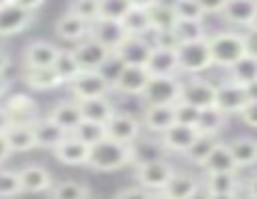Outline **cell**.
Here are the masks:
<instances>
[{"label":"cell","instance_id":"6da1fadb","mask_svg":"<svg viewBox=\"0 0 257 199\" xmlns=\"http://www.w3.org/2000/svg\"><path fill=\"white\" fill-rule=\"evenodd\" d=\"M135 162V144H125V142H115L110 137H105L102 142L90 147V157H87V167L97 170V172H115L125 164Z\"/></svg>","mask_w":257,"mask_h":199},{"label":"cell","instance_id":"7a4b0ae2","mask_svg":"<svg viewBox=\"0 0 257 199\" xmlns=\"http://www.w3.org/2000/svg\"><path fill=\"white\" fill-rule=\"evenodd\" d=\"M207 42H210V52H212L215 65L225 68V70H230L237 60H242L247 55V38L240 32H232V30L207 35Z\"/></svg>","mask_w":257,"mask_h":199},{"label":"cell","instance_id":"3957f363","mask_svg":"<svg viewBox=\"0 0 257 199\" xmlns=\"http://www.w3.org/2000/svg\"><path fill=\"white\" fill-rule=\"evenodd\" d=\"M177 58H180V70L187 75H200V72H207L210 68H215L207 38L177 45Z\"/></svg>","mask_w":257,"mask_h":199},{"label":"cell","instance_id":"277c9868","mask_svg":"<svg viewBox=\"0 0 257 199\" xmlns=\"http://www.w3.org/2000/svg\"><path fill=\"white\" fill-rule=\"evenodd\" d=\"M172 174H175V167L170 162H165L163 157L160 160H150V162H138V170H135L138 184L150 190V192H163Z\"/></svg>","mask_w":257,"mask_h":199},{"label":"cell","instance_id":"5b68a950","mask_svg":"<svg viewBox=\"0 0 257 199\" xmlns=\"http://www.w3.org/2000/svg\"><path fill=\"white\" fill-rule=\"evenodd\" d=\"M180 98H182V80H177V75L150 78L143 92L145 104H177Z\"/></svg>","mask_w":257,"mask_h":199},{"label":"cell","instance_id":"8992f818","mask_svg":"<svg viewBox=\"0 0 257 199\" xmlns=\"http://www.w3.org/2000/svg\"><path fill=\"white\" fill-rule=\"evenodd\" d=\"M105 134L115 142H125V144H135L143 134V122L127 112H115L107 124H105Z\"/></svg>","mask_w":257,"mask_h":199},{"label":"cell","instance_id":"52a82bcc","mask_svg":"<svg viewBox=\"0 0 257 199\" xmlns=\"http://www.w3.org/2000/svg\"><path fill=\"white\" fill-rule=\"evenodd\" d=\"M148 72L153 78H163V75H177L180 72V58H177V45L175 42H158L150 52L148 60Z\"/></svg>","mask_w":257,"mask_h":199},{"label":"cell","instance_id":"ba28073f","mask_svg":"<svg viewBox=\"0 0 257 199\" xmlns=\"http://www.w3.org/2000/svg\"><path fill=\"white\" fill-rule=\"evenodd\" d=\"M182 102L197 107V110H207V107H217V85L200 80V78H190L182 82Z\"/></svg>","mask_w":257,"mask_h":199},{"label":"cell","instance_id":"9c48e42d","mask_svg":"<svg viewBox=\"0 0 257 199\" xmlns=\"http://www.w3.org/2000/svg\"><path fill=\"white\" fill-rule=\"evenodd\" d=\"M112 90V85L97 72V70H83L73 82H70V92L75 100H90V98H105Z\"/></svg>","mask_w":257,"mask_h":199},{"label":"cell","instance_id":"30bf717a","mask_svg":"<svg viewBox=\"0 0 257 199\" xmlns=\"http://www.w3.org/2000/svg\"><path fill=\"white\" fill-rule=\"evenodd\" d=\"M150 78H153V75L148 72L145 65H125L122 72H120V78L115 80L112 90L120 92V95H140V98H143V92H145Z\"/></svg>","mask_w":257,"mask_h":199},{"label":"cell","instance_id":"8fae6325","mask_svg":"<svg viewBox=\"0 0 257 199\" xmlns=\"http://www.w3.org/2000/svg\"><path fill=\"white\" fill-rule=\"evenodd\" d=\"M90 38H95L100 45H105L110 52H117V48L125 42L127 32L122 28L120 20H102L97 18L92 25H90Z\"/></svg>","mask_w":257,"mask_h":199},{"label":"cell","instance_id":"7c38bea8","mask_svg":"<svg viewBox=\"0 0 257 199\" xmlns=\"http://www.w3.org/2000/svg\"><path fill=\"white\" fill-rule=\"evenodd\" d=\"M163 140V147L168 150V152H177V154H185L192 144H195V140L200 137V130L195 127V124H180V122H175L168 132H163L160 134Z\"/></svg>","mask_w":257,"mask_h":199},{"label":"cell","instance_id":"4fadbf2b","mask_svg":"<svg viewBox=\"0 0 257 199\" xmlns=\"http://www.w3.org/2000/svg\"><path fill=\"white\" fill-rule=\"evenodd\" d=\"M55 160L60 164H68V167H80L87 164V157H90V144H85L83 140H78L75 134H68L55 150H53Z\"/></svg>","mask_w":257,"mask_h":199},{"label":"cell","instance_id":"5bb4252c","mask_svg":"<svg viewBox=\"0 0 257 199\" xmlns=\"http://www.w3.org/2000/svg\"><path fill=\"white\" fill-rule=\"evenodd\" d=\"M33 25V12L15 5V2H8L0 8V35H18L23 30H28Z\"/></svg>","mask_w":257,"mask_h":199},{"label":"cell","instance_id":"9a60e30c","mask_svg":"<svg viewBox=\"0 0 257 199\" xmlns=\"http://www.w3.org/2000/svg\"><path fill=\"white\" fill-rule=\"evenodd\" d=\"M177 122L175 117V104H145L143 112V127L153 134L168 132L172 124Z\"/></svg>","mask_w":257,"mask_h":199},{"label":"cell","instance_id":"2e32d148","mask_svg":"<svg viewBox=\"0 0 257 199\" xmlns=\"http://www.w3.org/2000/svg\"><path fill=\"white\" fill-rule=\"evenodd\" d=\"M60 55V48L45 40H33L23 50V65L25 68H53L55 58Z\"/></svg>","mask_w":257,"mask_h":199},{"label":"cell","instance_id":"e0dca14e","mask_svg":"<svg viewBox=\"0 0 257 199\" xmlns=\"http://www.w3.org/2000/svg\"><path fill=\"white\" fill-rule=\"evenodd\" d=\"M247 102H250V100L245 95V88H242V85H237V82H232V80L217 85V107H220L225 114H240Z\"/></svg>","mask_w":257,"mask_h":199},{"label":"cell","instance_id":"ac0fdd59","mask_svg":"<svg viewBox=\"0 0 257 199\" xmlns=\"http://www.w3.org/2000/svg\"><path fill=\"white\" fill-rule=\"evenodd\" d=\"M73 55L78 58V62H80L83 70H100L102 62L107 60L110 50L105 45H100L95 38H85V40L78 42V48L73 50Z\"/></svg>","mask_w":257,"mask_h":199},{"label":"cell","instance_id":"d6986e66","mask_svg":"<svg viewBox=\"0 0 257 199\" xmlns=\"http://www.w3.org/2000/svg\"><path fill=\"white\" fill-rule=\"evenodd\" d=\"M20 184H23V192L28 194H40V192H50L53 190V174L43 167V164H28L23 167L20 172Z\"/></svg>","mask_w":257,"mask_h":199},{"label":"cell","instance_id":"ffe728a7","mask_svg":"<svg viewBox=\"0 0 257 199\" xmlns=\"http://www.w3.org/2000/svg\"><path fill=\"white\" fill-rule=\"evenodd\" d=\"M90 25H92V22H87L80 15H75V12L68 10V12L55 22V35H58L60 40H65V42H80V40L90 38Z\"/></svg>","mask_w":257,"mask_h":199},{"label":"cell","instance_id":"44dd1931","mask_svg":"<svg viewBox=\"0 0 257 199\" xmlns=\"http://www.w3.org/2000/svg\"><path fill=\"white\" fill-rule=\"evenodd\" d=\"M55 124H60L68 134L70 132H75L78 130V124L83 122V110H80V102L73 98V100H63V102H58L53 110H50V114H48Z\"/></svg>","mask_w":257,"mask_h":199},{"label":"cell","instance_id":"7402d4cb","mask_svg":"<svg viewBox=\"0 0 257 199\" xmlns=\"http://www.w3.org/2000/svg\"><path fill=\"white\" fill-rule=\"evenodd\" d=\"M5 112L10 117V122H35L38 120V104L35 100L25 92H15L5 100Z\"/></svg>","mask_w":257,"mask_h":199},{"label":"cell","instance_id":"603a6c76","mask_svg":"<svg viewBox=\"0 0 257 199\" xmlns=\"http://www.w3.org/2000/svg\"><path fill=\"white\" fill-rule=\"evenodd\" d=\"M222 15L232 25L252 28L257 20V0H227V5L222 8Z\"/></svg>","mask_w":257,"mask_h":199},{"label":"cell","instance_id":"cb8c5ba5","mask_svg":"<svg viewBox=\"0 0 257 199\" xmlns=\"http://www.w3.org/2000/svg\"><path fill=\"white\" fill-rule=\"evenodd\" d=\"M153 48H155V45H150L145 38L127 35V38H125V42L117 48V55L122 58V62H125V65H148Z\"/></svg>","mask_w":257,"mask_h":199},{"label":"cell","instance_id":"d4e9b609","mask_svg":"<svg viewBox=\"0 0 257 199\" xmlns=\"http://www.w3.org/2000/svg\"><path fill=\"white\" fill-rule=\"evenodd\" d=\"M5 140H8L10 152H30L38 147L33 122H13L5 132Z\"/></svg>","mask_w":257,"mask_h":199},{"label":"cell","instance_id":"484cf974","mask_svg":"<svg viewBox=\"0 0 257 199\" xmlns=\"http://www.w3.org/2000/svg\"><path fill=\"white\" fill-rule=\"evenodd\" d=\"M33 130H35L38 147H43V150H55V147L68 137V132H65L60 124H55L50 117H38V120L33 122Z\"/></svg>","mask_w":257,"mask_h":199},{"label":"cell","instance_id":"4316f807","mask_svg":"<svg viewBox=\"0 0 257 199\" xmlns=\"http://www.w3.org/2000/svg\"><path fill=\"white\" fill-rule=\"evenodd\" d=\"M23 80L30 90H40V92H50L63 85V80L58 78V72L53 68H25Z\"/></svg>","mask_w":257,"mask_h":199},{"label":"cell","instance_id":"83f0119b","mask_svg":"<svg viewBox=\"0 0 257 199\" xmlns=\"http://www.w3.org/2000/svg\"><path fill=\"white\" fill-rule=\"evenodd\" d=\"M202 170H205V174H217V172H237L240 167H237V162L232 157L230 144L227 142H220L210 152V157L202 162Z\"/></svg>","mask_w":257,"mask_h":199},{"label":"cell","instance_id":"f1b7e54d","mask_svg":"<svg viewBox=\"0 0 257 199\" xmlns=\"http://www.w3.org/2000/svg\"><path fill=\"white\" fill-rule=\"evenodd\" d=\"M163 192L172 199H195L200 192V180L187 172H175Z\"/></svg>","mask_w":257,"mask_h":199},{"label":"cell","instance_id":"f546056e","mask_svg":"<svg viewBox=\"0 0 257 199\" xmlns=\"http://www.w3.org/2000/svg\"><path fill=\"white\" fill-rule=\"evenodd\" d=\"M207 30L202 20H177L170 32V42L182 45V42H195V40H205Z\"/></svg>","mask_w":257,"mask_h":199},{"label":"cell","instance_id":"4dcf8cb0","mask_svg":"<svg viewBox=\"0 0 257 199\" xmlns=\"http://www.w3.org/2000/svg\"><path fill=\"white\" fill-rule=\"evenodd\" d=\"M80 102V110H83V120L90 122H100V124H107V120L115 114V107L112 102L105 98H90V100H78Z\"/></svg>","mask_w":257,"mask_h":199},{"label":"cell","instance_id":"1f68e13d","mask_svg":"<svg viewBox=\"0 0 257 199\" xmlns=\"http://www.w3.org/2000/svg\"><path fill=\"white\" fill-rule=\"evenodd\" d=\"M150 22H153V32L155 35H168L170 38L172 28H175V22H177V15H175V10H172V2H155L150 10Z\"/></svg>","mask_w":257,"mask_h":199},{"label":"cell","instance_id":"d6a6232c","mask_svg":"<svg viewBox=\"0 0 257 199\" xmlns=\"http://www.w3.org/2000/svg\"><path fill=\"white\" fill-rule=\"evenodd\" d=\"M125 32L127 35H135V38H145L148 32H153V22H150V12L145 8H130V12L120 20Z\"/></svg>","mask_w":257,"mask_h":199},{"label":"cell","instance_id":"836d02e7","mask_svg":"<svg viewBox=\"0 0 257 199\" xmlns=\"http://www.w3.org/2000/svg\"><path fill=\"white\" fill-rule=\"evenodd\" d=\"M227 124V114L220 110V107H207V110H200V120H197V130L200 134H220Z\"/></svg>","mask_w":257,"mask_h":199},{"label":"cell","instance_id":"e575fe53","mask_svg":"<svg viewBox=\"0 0 257 199\" xmlns=\"http://www.w3.org/2000/svg\"><path fill=\"white\" fill-rule=\"evenodd\" d=\"M240 190V180L235 172H217V174H207L205 180V192L212 194H237Z\"/></svg>","mask_w":257,"mask_h":199},{"label":"cell","instance_id":"d590c367","mask_svg":"<svg viewBox=\"0 0 257 199\" xmlns=\"http://www.w3.org/2000/svg\"><path fill=\"white\" fill-rule=\"evenodd\" d=\"M232 157L237 162V167H252L257 164V140L252 137H237L230 142Z\"/></svg>","mask_w":257,"mask_h":199},{"label":"cell","instance_id":"8d00e7d4","mask_svg":"<svg viewBox=\"0 0 257 199\" xmlns=\"http://www.w3.org/2000/svg\"><path fill=\"white\" fill-rule=\"evenodd\" d=\"M53 70L58 72V78L63 80V85H70L80 72H83V68H80V62H78V58L73 55V52H65V50H60V55L55 58V62H53Z\"/></svg>","mask_w":257,"mask_h":199},{"label":"cell","instance_id":"74e56055","mask_svg":"<svg viewBox=\"0 0 257 199\" xmlns=\"http://www.w3.org/2000/svg\"><path fill=\"white\" fill-rule=\"evenodd\" d=\"M217 144H220L217 134H200V137L195 140V144L185 152V157H187V162H190V164L202 167V162L210 157V152H212Z\"/></svg>","mask_w":257,"mask_h":199},{"label":"cell","instance_id":"f35d334b","mask_svg":"<svg viewBox=\"0 0 257 199\" xmlns=\"http://www.w3.org/2000/svg\"><path fill=\"white\" fill-rule=\"evenodd\" d=\"M227 72H230V80H232V82H237V85H242V88L250 85L252 80H257V58L247 52V55H245L242 60H237Z\"/></svg>","mask_w":257,"mask_h":199},{"label":"cell","instance_id":"ab89813d","mask_svg":"<svg viewBox=\"0 0 257 199\" xmlns=\"http://www.w3.org/2000/svg\"><path fill=\"white\" fill-rule=\"evenodd\" d=\"M50 199H90V190L83 182H58L50 190Z\"/></svg>","mask_w":257,"mask_h":199},{"label":"cell","instance_id":"60d3db41","mask_svg":"<svg viewBox=\"0 0 257 199\" xmlns=\"http://www.w3.org/2000/svg\"><path fill=\"white\" fill-rule=\"evenodd\" d=\"M70 134H75L78 140H83L85 144H97V142H102L107 134H105V124H100V122H90V120H83L80 124H78V130L75 132H70Z\"/></svg>","mask_w":257,"mask_h":199},{"label":"cell","instance_id":"b9f144b4","mask_svg":"<svg viewBox=\"0 0 257 199\" xmlns=\"http://www.w3.org/2000/svg\"><path fill=\"white\" fill-rule=\"evenodd\" d=\"M130 0H100V18L102 20H122L130 12Z\"/></svg>","mask_w":257,"mask_h":199},{"label":"cell","instance_id":"7bdbcfd3","mask_svg":"<svg viewBox=\"0 0 257 199\" xmlns=\"http://www.w3.org/2000/svg\"><path fill=\"white\" fill-rule=\"evenodd\" d=\"M172 10L177 20H202L205 10L200 8L197 0H172Z\"/></svg>","mask_w":257,"mask_h":199},{"label":"cell","instance_id":"ee69618b","mask_svg":"<svg viewBox=\"0 0 257 199\" xmlns=\"http://www.w3.org/2000/svg\"><path fill=\"white\" fill-rule=\"evenodd\" d=\"M70 12L80 15L87 22H95L100 18V0H73L70 2Z\"/></svg>","mask_w":257,"mask_h":199},{"label":"cell","instance_id":"f6af8a7d","mask_svg":"<svg viewBox=\"0 0 257 199\" xmlns=\"http://www.w3.org/2000/svg\"><path fill=\"white\" fill-rule=\"evenodd\" d=\"M20 192H23L20 174L10 170H0V197H15Z\"/></svg>","mask_w":257,"mask_h":199},{"label":"cell","instance_id":"bcb514c9","mask_svg":"<svg viewBox=\"0 0 257 199\" xmlns=\"http://www.w3.org/2000/svg\"><path fill=\"white\" fill-rule=\"evenodd\" d=\"M122 68H125V62H122V58L117 55V52H110L107 55V60L102 62V68L97 70L110 85H115V80L120 78V72H122Z\"/></svg>","mask_w":257,"mask_h":199},{"label":"cell","instance_id":"7dc6e473","mask_svg":"<svg viewBox=\"0 0 257 199\" xmlns=\"http://www.w3.org/2000/svg\"><path fill=\"white\" fill-rule=\"evenodd\" d=\"M175 117H177L180 124H197V120H200V110L180 100V102L175 104Z\"/></svg>","mask_w":257,"mask_h":199},{"label":"cell","instance_id":"c3c4849f","mask_svg":"<svg viewBox=\"0 0 257 199\" xmlns=\"http://www.w3.org/2000/svg\"><path fill=\"white\" fill-rule=\"evenodd\" d=\"M112 199H153V194L145 187H127V190H120Z\"/></svg>","mask_w":257,"mask_h":199},{"label":"cell","instance_id":"681fc988","mask_svg":"<svg viewBox=\"0 0 257 199\" xmlns=\"http://www.w3.org/2000/svg\"><path fill=\"white\" fill-rule=\"evenodd\" d=\"M240 117L247 127H257V102H247L245 110L240 112Z\"/></svg>","mask_w":257,"mask_h":199},{"label":"cell","instance_id":"f907efd6","mask_svg":"<svg viewBox=\"0 0 257 199\" xmlns=\"http://www.w3.org/2000/svg\"><path fill=\"white\" fill-rule=\"evenodd\" d=\"M197 2L205 10V15L207 12H222V8L227 5V0H197Z\"/></svg>","mask_w":257,"mask_h":199},{"label":"cell","instance_id":"816d5d0a","mask_svg":"<svg viewBox=\"0 0 257 199\" xmlns=\"http://www.w3.org/2000/svg\"><path fill=\"white\" fill-rule=\"evenodd\" d=\"M10 2H15V5H20V8H25V10H30V12H35L45 0H10Z\"/></svg>","mask_w":257,"mask_h":199},{"label":"cell","instance_id":"f5cc1de1","mask_svg":"<svg viewBox=\"0 0 257 199\" xmlns=\"http://www.w3.org/2000/svg\"><path fill=\"white\" fill-rule=\"evenodd\" d=\"M245 38H247V52L257 58V28H252V30H250Z\"/></svg>","mask_w":257,"mask_h":199},{"label":"cell","instance_id":"db71d44e","mask_svg":"<svg viewBox=\"0 0 257 199\" xmlns=\"http://www.w3.org/2000/svg\"><path fill=\"white\" fill-rule=\"evenodd\" d=\"M10 124H13V122H10V117H8V112H5V107H0V134H5Z\"/></svg>","mask_w":257,"mask_h":199},{"label":"cell","instance_id":"11a10c76","mask_svg":"<svg viewBox=\"0 0 257 199\" xmlns=\"http://www.w3.org/2000/svg\"><path fill=\"white\" fill-rule=\"evenodd\" d=\"M8 157H10V147H8V140H5V134H0V164H3Z\"/></svg>","mask_w":257,"mask_h":199},{"label":"cell","instance_id":"9f6ffc18","mask_svg":"<svg viewBox=\"0 0 257 199\" xmlns=\"http://www.w3.org/2000/svg\"><path fill=\"white\" fill-rule=\"evenodd\" d=\"M245 95L250 102H257V80H252L250 85H245Z\"/></svg>","mask_w":257,"mask_h":199},{"label":"cell","instance_id":"6f0895ef","mask_svg":"<svg viewBox=\"0 0 257 199\" xmlns=\"http://www.w3.org/2000/svg\"><path fill=\"white\" fill-rule=\"evenodd\" d=\"M247 197L250 199H257V174L247 182Z\"/></svg>","mask_w":257,"mask_h":199},{"label":"cell","instance_id":"680465c9","mask_svg":"<svg viewBox=\"0 0 257 199\" xmlns=\"http://www.w3.org/2000/svg\"><path fill=\"white\" fill-rule=\"evenodd\" d=\"M130 2H133L135 8H145V10H150V8H153L155 2H160V0H130Z\"/></svg>","mask_w":257,"mask_h":199},{"label":"cell","instance_id":"91938a15","mask_svg":"<svg viewBox=\"0 0 257 199\" xmlns=\"http://www.w3.org/2000/svg\"><path fill=\"white\" fill-rule=\"evenodd\" d=\"M8 65H10V58H8V52H5V50H0V75L8 70Z\"/></svg>","mask_w":257,"mask_h":199},{"label":"cell","instance_id":"94428289","mask_svg":"<svg viewBox=\"0 0 257 199\" xmlns=\"http://www.w3.org/2000/svg\"><path fill=\"white\" fill-rule=\"evenodd\" d=\"M205 199H237V194H212V192H205Z\"/></svg>","mask_w":257,"mask_h":199},{"label":"cell","instance_id":"6125c7cd","mask_svg":"<svg viewBox=\"0 0 257 199\" xmlns=\"http://www.w3.org/2000/svg\"><path fill=\"white\" fill-rule=\"evenodd\" d=\"M5 95H8V80L0 75V98H5Z\"/></svg>","mask_w":257,"mask_h":199},{"label":"cell","instance_id":"be15d7a7","mask_svg":"<svg viewBox=\"0 0 257 199\" xmlns=\"http://www.w3.org/2000/svg\"><path fill=\"white\" fill-rule=\"evenodd\" d=\"M153 199H172V197H168L165 192H158V194H153Z\"/></svg>","mask_w":257,"mask_h":199},{"label":"cell","instance_id":"e7e4bbea","mask_svg":"<svg viewBox=\"0 0 257 199\" xmlns=\"http://www.w3.org/2000/svg\"><path fill=\"white\" fill-rule=\"evenodd\" d=\"M8 2H10V0H0V8H3V5H8Z\"/></svg>","mask_w":257,"mask_h":199},{"label":"cell","instance_id":"03108f58","mask_svg":"<svg viewBox=\"0 0 257 199\" xmlns=\"http://www.w3.org/2000/svg\"><path fill=\"white\" fill-rule=\"evenodd\" d=\"M252 28H257V20H255V25H252ZM252 28H250V30H252Z\"/></svg>","mask_w":257,"mask_h":199}]
</instances>
